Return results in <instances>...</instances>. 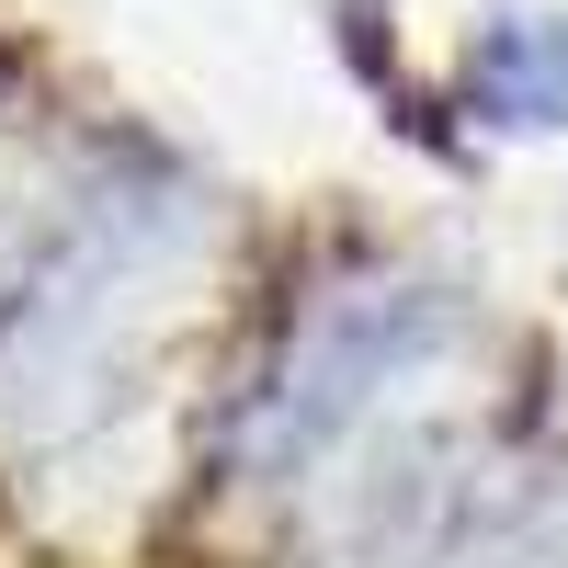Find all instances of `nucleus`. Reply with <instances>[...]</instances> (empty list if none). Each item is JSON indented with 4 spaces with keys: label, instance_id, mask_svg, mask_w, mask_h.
<instances>
[{
    "label": "nucleus",
    "instance_id": "obj_1",
    "mask_svg": "<svg viewBox=\"0 0 568 568\" xmlns=\"http://www.w3.org/2000/svg\"><path fill=\"white\" fill-rule=\"evenodd\" d=\"M478 114L489 125H557L568 114V23H500L478 45Z\"/></svg>",
    "mask_w": 568,
    "mask_h": 568
}]
</instances>
